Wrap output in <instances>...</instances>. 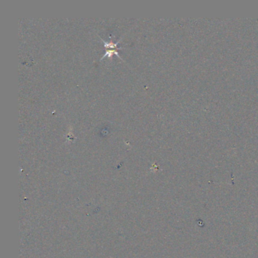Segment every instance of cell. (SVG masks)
<instances>
[{"label":"cell","mask_w":258,"mask_h":258,"mask_svg":"<svg viewBox=\"0 0 258 258\" xmlns=\"http://www.w3.org/2000/svg\"><path fill=\"white\" fill-rule=\"evenodd\" d=\"M104 44H105V48H109V49H116L117 45L119 44V42H116V43H113V42H107L104 41Z\"/></svg>","instance_id":"7a4b0ae2"},{"label":"cell","mask_w":258,"mask_h":258,"mask_svg":"<svg viewBox=\"0 0 258 258\" xmlns=\"http://www.w3.org/2000/svg\"><path fill=\"white\" fill-rule=\"evenodd\" d=\"M114 55H117V56H119L120 58H121V57L120 56L119 54H118V52H117V51H115V49H112V50H110V49H109V50L107 51L106 53H105V55H104L103 56H102V58H105V57H106V56L109 57V58H111V57H112V55H114Z\"/></svg>","instance_id":"6da1fadb"}]
</instances>
